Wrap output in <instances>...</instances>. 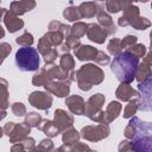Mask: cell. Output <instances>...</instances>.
<instances>
[{"label":"cell","instance_id":"obj_24","mask_svg":"<svg viewBox=\"0 0 152 152\" xmlns=\"http://www.w3.org/2000/svg\"><path fill=\"white\" fill-rule=\"evenodd\" d=\"M64 17L70 20V21H74V20H77L81 18V13H80V10L76 8V7H69V8H65L64 11Z\"/></svg>","mask_w":152,"mask_h":152},{"label":"cell","instance_id":"obj_18","mask_svg":"<svg viewBox=\"0 0 152 152\" xmlns=\"http://www.w3.org/2000/svg\"><path fill=\"white\" fill-rule=\"evenodd\" d=\"M134 95H138V93H137L135 90H133V89L128 86V83H122V84L119 87V89L116 90V96H118V99L124 100V101L129 100V99L133 97Z\"/></svg>","mask_w":152,"mask_h":152},{"label":"cell","instance_id":"obj_27","mask_svg":"<svg viewBox=\"0 0 152 152\" xmlns=\"http://www.w3.org/2000/svg\"><path fill=\"white\" fill-rule=\"evenodd\" d=\"M61 68L65 71H70L74 69V59L70 55H64L61 59Z\"/></svg>","mask_w":152,"mask_h":152},{"label":"cell","instance_id":"obj_28","mask_svg":"<svg viewBox=\"0 0 152 152\" xmlns=\"http://www.w3.org/2000/svg\"><path fill=\"white\" fill-rule=\"evenodd\" d=\"M121 49H122V45H121V42L119 39H112L109 45H108V50L112 55H118L121 52Z\"/></svg>","mask_w":152,"mask_h":152},{"label":"cell","instance_id":"obj_1","mask_svg":"<svg viewBox=\"0 0 152 152\" xmlns=\"http://www.w3.org/2000/svg\"><path fill=\"white\" fill-rule=\"evenodd\" d=\"M125 134L131 139V148L139 152H152V122L133 118L126 127Z\"/></svg>","mask_w":152,"mask_h":152},{"label":"cell","instance_id":"obj_9","mask_svg":"<svg viewBox=\"0 0 152 152\" xmlns=\"http://www.w3.org/2000/svg\"><path fill=\"white\" fill-rule=\"evenodd\" d=\"M28 101L32 106L39 108V109H48L51 107L52 97L49 94L42 93V91H34L28 96Z\"/></svg>","mask_w":152,"mask_h":152},{"label":"cell","instance_id":"obj_7","mask_svg":"<svg viewBox=\"0 0 152 152\" xmlns=\"http://www.w3.org/2000/svg\"><path fill=\"white\" fill-rule=\"evenodd\" d=\"M104 102V97L102 94H95L89 99V101L86 104V114L94 121L102 122L103 124V112L101 110L102 103Z\"/></svg>","mask_w":152,"mask_h":152},{"label":"cell","instance_id":"obj_5","mask_svg":"<svg viewBox=\"0 0 152 152\" xmlns=\"http://www.w3.org/2000/svg\"><path fill=\"white\" fill-rule=\"evenodd\" d=\"M120 26L132 25L138 30H145L147 26H150V21L145 18L139 17V8L135 6H127L125 8L124 15L119 19Z\"/></svg>","mask_w":152,"mask_h":152},{"label":"cell","instance_id":"obj_10","mask_svg":"<svg viewBox=\"0 0 152 152\" xmlns=\"http://www.w3.org/2000/svg\"><path fill=\"white\" fill-rule=\"evenodd\" d=\"M87 34H88L89 39H91L93 42L103 43L106 37H107V34H108V32L103 27H100L96 24H89L88 28H87Z\"/></svg>","mask_w":152,"mask_h":152},{"label":"cell","instance_id":"obj_8","mask_svg":"<svg viewBox=\"0 0 152 152\" xmlns=\"http://www.w3.org/2000/svg\"><path fill=\"white\" fill-rule=\"evenodd\" d=\"M109 128L106 125H97V126H87L82 129V137L88 140H100L108 135Z\"/></svg>","mask_w":152,"mask_h":152},{"label":"cell","instance_id":"obj_31","mask_svg":"<svg viewBox=\"0 0 152 152\" xmlns=\"http://www.w3.org/2000/svg\"><path fill=\"white\" fill-rule=\"evenodd\" d=\"M127 51H129V52H132L133 55H135V56H138L139 58L140 57H142L144 56V53H145V46L144 45H135V46H129L128 49H127Z\"/></svg>","mask_w":152,"mask_h":152},{"label":"cell","instance_id":"obj_35","mask_svg":"<svg viewBox=\"0 0 152 152\" xmlns=\"http://www.w3.org/2000/svg\"><path fill=\"white\" fill-rule=\"evenodd\" d=\"M1 50H2V59H5L6 56H7V52H11V45H8L6 43H2L1 44Z\"/></svg>","mask_w":152,"mask_h":152},{"label":"cell","instance_id":"obj_38","mask_svg":"<svg viewBox=\"0 0 152 152\" xmlns=\"http://www.w3.org/2000/svg\"><path fill=\"white\" fill-rule=\"evenodd\" d=\"M101 1H102V0H101Z\"/></svg>","mask_w":152,"mask_h":152},{"label":"cell","instance_id":"obj_6","mask_svg":"<svg viewBox=\"0 0 152 152\" xmlns=\"http://www.w3.org/2000/svg\"><path fill=\"white\" fill-rule=\"evenodd\" d=\"M139 91V109L144 112L152 110V75L140 82L138 86Z\"/></svg>","mask_w":152,"mask_h":152},{"label":"cell","instance_id":"obj_20","mask_svg":"<svg viewBox=\"0 0 152 152\" xmlns=\"http://www.w3.org/2000/svg\"><path fill=\"white\" fill-rule=\"evenodd\" d=\"M99 23L102 24L104 30H107L108 34H112V33H114L116 31L115 26H114V24L112 21V18L109 15H107L103 11H100V13H99Z\"/></svg>","mask_w":152,"mask_h":152},{"label":"cell","instance_id":"obj_15","mask_svg":"<svg viewBox=\"0 0 152 152\" xmlns=\"http://www.w3.org/2000/svg\"><path fill=\"white\" fill-rule=\"evenodd\" d=\"M34 1L33 0H20V1H14L11 5V12L14 14H23L26 11H30L31 8L34 7Z\"/></svg>","mask_w":152,"mask_h":152},{"label":"cell","instance_id":"obj_22","mask_svg":"<svg viewBox=\"0 0 152 152\" xmlns=\"http://www.w3.org/2000/svg\"><path fill=\"white\" fill-rule=\"evenodd\" d=\"M97 7L99 6L95 2H86V4H82L78 7V10H80L81 17H93L97 12V10H95Z\"/></svg>","mask_w":152,"mask_h":152},{"label":"cell","instance_id":"obj_12","mask_svg":"<svg viewBox=\"0 0 152 152\" xmlns=\"http://www.w3.org/2000/svg\"><path fill=\"white\" fill-rule=\"evenodd\" d=\"M65 103L68 104L69 109H70L72 113L77 114V115H82V114H84V112H86L84 101H83V99L80 97V96H76V95L70 96V97H68V99L65 100Z\"/></svg>","mask_w":152,"mask_h":152},{"label":"cell","instance_id":"obj_11","mask_svg":"<svg viewBox=\"0 0 152 152\" xmlns=\"http://www.w3.org/2000/svg\"><path fill=\"white\" fill-rule=\"evenodd\" d=\"M4 14H5L4 15V23L7 26L10 32H15V31H18L23 27V25H24L23 20L18 19L13 12H6L4 10Z\"/></svg>","mask_w":152,"mask_h":152},{"label":"cell","instance_id":"obj_3","mask_svg":"<svg viewBox=\"0 0 152 152\" xmlns=\"http://www.w3.org/2000/svg\"><path fill=\"white\" fill-rule=\"evenodd\" d=\"M76 80L78 82V87L82 90H89L93 84L101 83L103 80V72L100 68L95 66L94 64H86L83 65L76 74Z\"/></svg>","mask_w":152,"mask_h":152},{"label":"cell","instance_id":"obj_14","mask_svg":"<svg viewBox=\"0 0 152 152\" xmlns=\"http://www.w3.org/2000/svg\"><path fill=\"white\" fill-rule=\"evenodd\" d=\"M45 88H46V90L53 93L55 95H57V96H59V97L66 96L68 93H69V83L49 82V83L45 84Z\"/></svg>","mask_w":152,"mask_h":152},{"label":"cell","instance_id":"obj_33","mask_svg":"<svg viewBox=\"0 0 152 152\" xmlns=\"http://www.w3.org/2000/svg\"><path fill=\"white\" fill-rule=\"evenodd\" d=\"M137 42V38L134 36H127L126 38H124V40L121 42L122 48H127V46H132L134 43Z\"/></svg>","mask_w":152,"mask_h":152},{"label":"cell","instance_id":"obj_13","mask_svg":"<svg viewBox=\"0 0 152 152\" xmlns=\"http://www.w3.org/2000/svg\"><path fill=\"white\" fill-rule=\"evenodd\" d=\"M97 50L89 45H82L81 48H77L75 50L76 57L80 61H88V59H95L97 56Z\"/></svg>","mask_w":152,"mask_h":152},{"label":"cell","instance_id":"obj_17","mask_svg":"<svg viewBox=\"0 0 152 152\" xmlns=\"http://www.w3.org/2000/svg\"><path fill=\"white\" fill-rule=\"evenodd\" d=\"M120 110H121V106L119 102H110V104L108 106L107 110L103 114V124H108L112 120H114L119 115Z\"/></svg>","mask_w":152,"mask_h":152},{"label":"cell","instance_id":"obj_26","mask_svg":"<svg viewBox=\"0 0 152 152\" xmlns=\"http://www.w3.org/2000/svg\"><path fill=\"white\" fill-rule=\"evenodd\" d=\"M137 109H139V100H133V101H131V102L126 106L124 116H125V118H129V116H132L133 114H135Z\"/></svg>","mask_w":152,"mask_h":152},{"label":"cell","instance_id":"obj_25","mask_svg":"<svg viewBox=\"0 0 152 152\" xmlns=\"http://www.w3.org/2000/svg\"><path fill=\"white\" fill-rule=\"evenodd\" d=\"M63 141H64V144H76L78 141V134H77V132L75 129L70 128L63 135Z\"/></svg>","mask_w":152,"mask_h":152},{"label":"cell","instance_id":"obj_34","mask_svg":"<svg viewBox=\"0 0 152 152\" xmlns=\"http://www.w3.org/2000/svg\"><path fill=\"white\" fill-rule=\"evenodd\" d=\"M95 61L99 62L100 64H107V63L109 62V57H108L106 53H103L102 51H99V52H97V56H96V58H95Z\"/></svg>","mask_w":152,"mask_h":152},{"label":"cell","instance_id":"obj_29","mask_svg":"<svg viewBox=\"0 0 152 152\" xmlns=\"http://www.w3.org/2000/svg\"><path fill=\"white\" fill-rule=\"evenodd\" d=\"M17 43L20 44V45H23V46H30L33 43L32 34L28 33V32H25L23 36H20V37L17 38Z\"/></svg>","mask_w":152,"mask_h":152},{"label":"cell","instance_id":"obj_30","mask_svg":"<svg viewBox=\"0 0 152 152\" xmlns=\"http://www.w3.org/2000/svg\"><path fill=\"white\" fill-rule=\"evenodd\" d=\"M42 118L36 114V113H30L27 116H26V124H28L30 126H39V122H40Z\"/></svg>","mask_w":152,"mask_h":152},{"label":"cell","instance_id":"obj_23","mask_svg":"<svg viewBox=\"0 0 152 152\" xmlns=\"http://www.w3.org/2000/svg\"><path fill=\"white\" fill-rule=\"evenodd\" d=\"M87 27L86 24H82V23H77L76 25H74L72 27H70V36L69 37H72V38H80L82 37L86 32H87Z\"/></svg>","mask_w":152,"mask_h":152},{"label":"cell","instance_id":"obj_32","mask_svg":"<svg viewBox=\"0 0 152 152\" xmlns=\"http://www.w3.org/2000/svg\"><path fill=\"white\" fill-rule=\"evenodd\" d=\"M12 112L17 116H23L25 114V107L23 103H13L12 106Z\"/></svg>","mask_w":152,"mask_h":152},{"label":"cell","instance_id":"obj_16","mask_svg":"<svg viewBox=\"0 0 152 152\" xmlns=\"http://www.w3.org/2000/svg\"><path fill=\"white\" fill-rule=\"evenodd\" d=\"M55 122L59 126L61 129H63V128H66V127H71L72 118L70 115H68L64 110L57 109L55 112Z\"/></svg>","mask_w":152,"mask_h":152},{"label":"cell","instance_id":"obj_4","mask_svg":"<svg viewBox=\"0 0 152 152\" xmlns=\"http://www.w3.org/2000/svg\"><path fill=\"white\" fill-rule=\"evenodd\" d=\"M15 64L21 71H34L39 69L38 51L30 46L20 48L15 53Z\"/></svg>","mask_w":152,"mask_h":152},{"label":"cell","instance_id":"obj_21","mask_svg":"<svg viewBox=\"0 0 152 152\" xmlns=\"http://www.w3.org/2000/svg\"><path fill=\"white\" fill-rule=\"evenodd\" d=\"M38 128L43 129L45 134L49 137H56L59 133V131H62L59 126L53 121H44V124L42 126H38Z\"/></svg>","mask_w":152,"mask_h":152},{"label":"cell","instance_id":"obj_37","mask_svg":"<svg viewBox=\"0 0 152 152\" xmlns=\"http://www.w3.org/2000/svg\"><path fill=\"white\" fill-rule=\"evenodd\" d=\"M138 1H142V2H146L147 0H138Z\"/></svg>","mask_w":152,"mask_h":152},{"label":"cell","instance_id":"obj_19","mask_svg":"<svg viewBox=\"0 0 152 152\" xmlns=\"http://www.w3.org/2000/svg\"><path fill=\"white\" fill-rule=\"evenodd\" d=\"M134 1H138V0H108L107 1V10L109 12H118L125 7H127L128 4L131 2H134Z\"/></svg>","mask_w":152,"mask_h":152},{"label":"cell","instance_id":"obj_2","mask_svg":"<svg viewBox=\"0 0 152 152\" xmlns=\"http://www.w3.org/2000/svg\"><path fill=\"white\" fill-rule=\"evenodd\" d=\"M139 64V57L129 51H124L115 55L110 69L119 81L122 83H131L137 74Z\"/></svg>","mask_w":152,"mask_h":152},{"label":"cell","instance_id":"obj_36","mask_svg":"<svg viewBox=\"0 0 152 152\" xmlns=\"http://www.w3.org/2000/svg\"><path fill=\"white\" fill-rule=\"evenodd\" d=\"M151 48H152V32H151Z\"/></svg>","mask_w":152,"mask_h":152}]
</instances>
